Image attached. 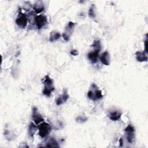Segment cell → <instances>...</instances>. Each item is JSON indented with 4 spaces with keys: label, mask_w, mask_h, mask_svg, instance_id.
<instances>
[{
    "label": "cell",
    "mask_w": 148,
    "mask_h": 148,
    "mask_svg": "<svg viewBox=\"0 0 148 148\" xmlns=\"http://www.w3.org/2000/svg\"><path fill=\"white\" fill-rule=\"evenodd\" d=\"M43 83L44 84V88L42 91L43 94L50 97L51 92L55 89L53 79L49 75H46L44 77Z\"/></svg>",
    "instance_id": "6da1fadb"
},
{
    "label": "cell",
    "mask_w": 148,
    "mask_h": 148,
    "mask_svg": "<svg viewBox=\"0 0 148 148\" xmlns=\"http://www.w3.org/2000/svg\"><path fill=\"white\" fill-rule=\"evenodd\" d=\"M87 97L93 101L99 99L103 97L102 91L98 88L95 83H92L90 89L87 92Z\"/></svg>",
    "instance_id": "7a4b0ae2"
},
{
    "label": "cell",
    "mask_w": 148,
    "mask_h": 148,
    "mask_svg": "<svg viewBox=\"0 0 148 148\" xmlns=\"http://www.w3.org/2000/svg\"><path fill=\"white\" fill-rule=\"evenodd\" d=\"M38 130L39 136L41 138H45L51 132V127L49 123L43 122L39 124L38 127Z\"/></svg>",
    "instance_id": "3957f363"
},
{
    "label": "cell",
    "mask_w": 148,
    "mask_h": 148,
    "mask_svg": "<svg viewBox=\"0 0 148 148\" xmlns=\"http://www.w3.org/2000/svg\"><path fill=\"white\" fill-rule=\"evenodd\" d=\"M76 25V23H73L72 21H69L65 28V31L62 34V38L66 41H68L70 39L71 35L72 34L75 27Z\"/></svg>",
    "instance_id": "277c9868"
},
{
    "label": "cell",
    "mask_w": 148,
    "mask_h": 148,
    "mask_svg": "<svg viewBox=\"0 0 148 148\" xmlns=\"http://www.w3.org/2000/svg\"><path fill=\"white\" fill-rule=\"evenodd\" d=\"M124 131L126 134V138L128 143H132L135 139V130L134 126L131 124H128L127 127L124 129Z\"/></svg>",
    "instance_id": "5b68a950"
},
{
    "label": "cell",
    "mask_w": 148,
    "mask_h": 148,
    "mask_svg": "<svg viewBox=\"0 0 148 148\" xmlns=\"http://www.w3.org/2000/svg\"><path fill=\"white\" fill-rule=\"evenodd\" d=\"M34 22L38 28H41L47 24V19L45 15L39 14L34 17Z\"/></svg>",
    "instance_id": "8992f818"
},
{
    "label": "cell",
    "mask_w": 148,
    "mask_h": 148,
    "mask_svg": "<svg viewBox=\"0 0 148 148\" xmlns=\"http://www.w3.org/2000/svg\"><path fill=\"white\" fill-rule=\"evenodd\" d=\"M17 25L21 28H24L27 26L28 23V17L27 15L21 12H19L18 17L16 20Z\"/></svg>",
    "instance_id": "52a82bcc"
},
{
    "label": "cell",
    "mask_w": 148,
    "mask_h": 148,
    "mask_svg": "<svg viewBox=\"0 0 148 148\" xmlns=\"http://www.w3.org/2000/svg\"><path fill=\"white\" fill-rule=\"evenodd\" d=\"M32 119H33V120L35 122L36 125L44 121V119L43 118L42 116L38 112V108L36 107H34L32 108Z\"/></svg>",
    "instance_id": "ba28073f"
},
{
    "label": "cell",
    "mask_w": 148,
    "mask_h": 148,
    "mask_svg": "<svg viewBox=\"0 0 148 148\" xmlns=\"http://www.w3.org/2000/svg\"><path fill=\"white\" fill-rule=\"evenodd\" d=\"M69 98V95L68 93L67 89L64 88L62 94L57 98L56 103L57 105H62V103L66 102Z\"/></svg>",
    "instance_id": "9c48e42d"
},
{
    "label": "cell",
    "mask_w": 148,
    "mask_h": 148,
    "mask_svg": "<svg viewBox=\"0 0 148 148\" xmlns=\"http://www.w3.org/2000/svg\"><path fill=\"white\" fill-rule=\"evenodd\" d=\"M99 52L100 51L94 50L93 51H91L87 54V58L92 64L97 62Z\"/></svg>",
    "instance_id": "30bf717a"
},
{
    "label": "cell",
    "mask_w": 148,
    "mask_h": 148,
    "mask_svg": "<svg viewBox=\"0 0 148 148\" xmlns=\"http://www.w3.org/2000/svg\"><path fill=\"white\" fill-rule=\"evenodd\" d=\"M100 61L103 64H104L105 65H109L110 64V54L108 53V51H105L101 54Z\"/></svg>",
    "instance_id": "8fae6325"
},
{
    "label": "cell",
    "mask_w": 148,
    "mask_h": 148,
    "mask_svg": "<svg viewBox=\"0 0 148 148\" xmlns=\"http://www.w3.org/2000/svg\"><path fill=\"white\" fill-rule=\"evenodd\" d=\"M44 9H45V7H44L43 3L41 1H36L35 3L34 4L33 9L34 10L35 12L37 14L43 12L44 10Z\"/></svg>",
    "instance_id": "7c38bea8"
},
{
    "label": "cell",
    "mask_w": 148,
    "mask_h": 148,
    "mask_svg": "<svg viewBox=\"0 0 148 148\" xmlns=\"http://www.w3.org/2000/svg\"><path fill=\"white\" fill-rule=\"evenodd\" d=\"M135 56L136 60L139 62H144L147 61V56L146 53L144 51L136 52Z\"/></svg>",
    "instance_id": "4fadbf2b"
},
{
    "label": "cell",
    "mask_w": 148,
    "mask_h": 148,
    "mask_svg": "<svg viewBox=\"0 0 148 148\" xmlns=\"http://www.w3.org/2000/svg\"><path fill=\"white\" fill-rule=\"evenodd\" d=\"M121 112L119 110H114L111 112L109 114V117L111 120L113 121H117L119 120L121 116Z\"/></svg>",
    "instance_id": "5bb4252c"
},
{
    "label": "cell",
    "mask_w": 148,
    "mask_h": 148,
    "mask_svg": "<svg viewBox=\"0 0 148 148\" xmlns=\"http://www.w3.org/2000/svg\"><path fill=\"white\" fill-rule=\"evenodd\" d=\"M36 131V126L34 123L31 122L28 127V134L29 137L33 138L35 134V132Z\"/></svg>",
    "instance_id": "9a60e30c"
},
{
    "label": "cell",
    "mask_w": 148,
    "mask_h": 148,
    "mask_svg": "<svg viewBox=\"0 0 148 148\" xmlns=\"http://www.w3.org/2000/svg\"><path fill=\"white\" fill-rule=\"evenodd\" d=\"M47 147H59L58 143L56 139L53 138H50L48 141L46 142V145L45 146Z\"/></svg>",
    "instance_id": "2e32d148"
},
{
    "label": "cell",
    "mask_w": 148,
    "mask_h": 148,
    "mask_svg": "<svg viewBox=\"0 0 148 148\" xmlns=\"http://www.w3.org/2000/svg\"><path fill=\"white\" fill-rule=\"evenodd\" d=\"M61 37V34L57 31H53L50 32V36H49V40L50 42H54L55 40H57Z\"/></svg>",
    "instance_id": "e0dca14e"
},
{
    "label": "cell",
    "mask_w": 148,
    "mask_h": 148,
    "mask_svg": "<svg viewBox=\"0 0 148 148\" xmlns=\"http://www.w3.org/2000/svg\"><path fill=\"white\" fill-rule=\"evenodd\" d=\"M92 46L94 47V50L101 51V42L99 40H95L92 45Z\"/></svg>",
    "instance_id": "ac0fdd59"
},
{
    "label": "cell",
    "mask_w": 148,
    "mask_h": 148,
    "mask_svg": "<svg viewBox=\"0 0 148 148\" xmlns=\"http://www.w3.org/2000/svg\"><path fill=\"white\" fill-rule=\"evenodd\" d=\"M88 16L91 18H94L95 17V5L92 4L89 9L88 10Z\"/></svg>",
    "instance_id": "d6986e66"
},
{
    "label": "cell",
    "mask_w": 148,
    "mask_h": 148,
    "mask_svg": "<svg viewBox=\"0 0 148 148\" xmlns=\"http://www.w3.org/2000/svg\"><path fill=\"white\" fill-rule=\"evenodd\" d=\"M87 119H88V118L85 115H80L76 118V121L77 123H82L86 121L87 120Z\"/></svg>",
    "instance_id": "ffe728a7"
},
{
    "label": "cell",
    "mask_w": 148,
    "mask_h": 148,
    "mask_svg": "<svg viewBox=\"0 0 148 148\" xmlns=\"http://www.w3.org/2000/svg\"><path fill=\"white\" fill-rule=\"evenodd\" d=\"M145 51L146 53H147V38L145 41Z\"/></svg>",
    "instance_id": "44dd1931"
},
{
    "label": "cell",
    "mask_w": 148,
    "mask_h": 148,
    "mask_svg": "<svg viewBox=\"0 0 148 148\" xmlns=\"http://www.w3.org/2000/svg\"><path fill=\"white\" fill-rule=\"evenodd\" d=\"M71 54L73 56H77L79 54V52L76 50H72L71 51Z\"/></svg>",
    "instance_id": "7402d4cb"
},
{
    "label": "cell",
    "mask_w": 148,
    "mask_h": 148,
    "mask_svg": "<svg viewBox=\"0 0 148 148\" xmlns=\"http://www.w3.org/2000/svg\"><path fill=\"white\" fill-rule=\"evenodd\" d=\"M123 139L120 138V146H123Z\"/></svg>",
    "instance_id": "603a6c76"
}]
</instances>
